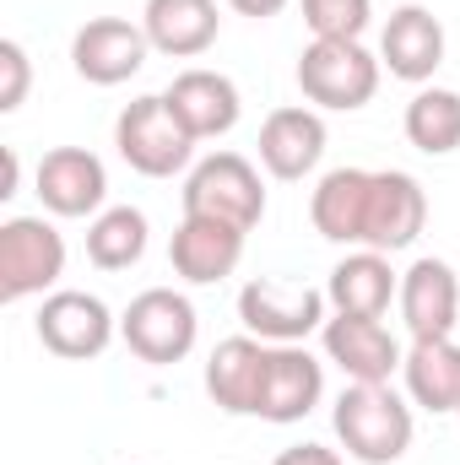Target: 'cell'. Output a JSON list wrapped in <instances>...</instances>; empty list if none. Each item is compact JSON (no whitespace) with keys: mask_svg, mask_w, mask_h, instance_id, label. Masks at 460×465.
I'll return each mask as SVG.
<instances>
[{"mask_svg":"<svg viewBox=\"0 0 460 465\" xmlns=\"http://www.w3.org/2000/svg\"><path fill=\"white\" fill-rule=\"evenodd\" d=\"M44 351L65 357V362H87V357H104L109 341L119 336V320L109 314V303L98 292H76V287H60L38 303V320H33Z\"/></svg>","mask_w":460,"mask_h":465,"instance_id":"obj_8","label":"cell"},{"mask_svg":"<svg viewBox=\"0 0 460 465\" xmlns=\"http://www.w3.org/2000/svg\"><path fill=\"white\" fill-rule=\"evenodd\" d=\"M455 417H460V411H455Z\"/></svg>","mask_w":460,"mask_h":465,"instance_id":"obj_31","label":"cell"},{"mask_svg":"<svg viewBox=\"0 0 460 465\" xmlns=\"http://www.w3.org/2000/svg\"><path fill=\"white\" fill-rule=\"evenodd\" d=\"M325 292L309 282H276V276H255L238 292V320L249 336L271 341V347H304L315 331H325Z\"/></svg>","mask_w":460,"mask_h":465,"instance_id":"obj_4","label":"cell"},{"mask_svg":"<svg viewBox=\"0 0 460 465\" xmlns=\"http://www.w3.org/2000/svg\"><path fill=\"white\" fill-rule=\"evenodd\" d=\"M379 65L395 76V82H434V71L445 65V22L428 11V5H401L390 11L385 33H379Z\"/></svg>","mask_w":460,"mask_h":465,"instance_id":"obj_14","label":"cell"},{"mask_svg":"<svg viewBox=\"0 0 460 465\" xmlns=\"http://www.w3.org/2000/svg\"><path fill=\"white\" fill-rule=\"evenodd\" d=\"M406 395L412 406L434 411V417H455L460 411V341L455 336H434V341H412L401 362Z\"/></svg>","mask_w":460,"mask_h":465,"instance_id":"obj_23","label":"cell"},{"mask_svg":"<svg viewBox=\"0 0 460 465\" xmlns=\"http://www.w3.org/2000/svg\"><path fill=\"white\" fill-rule=\"evenodd\" d=\"M271 465H342V455L325 450V444H293V450H282Z\"/></svg>","mask_w":460,"mask_h":465,"instance_id":"obj_28","label":"cell"},{"mask_svg":"<svg viewBox=\"0 0 460 465\" xmlns=\"http://www.w3.org/2000/svg\"><path fill=\"white\" fill-rule=\"evenodd\" d=\"M185 217H217L233 228H255L265 217V184L249 157L238 152H212L190 168L185 179Z\"/></svg>","mask_w":460,"mask_h":465,"instance_id":"obj_6","label":"cell"},{"mask_svg":"<svg viewBox=\"0 0 460 465\" xmlns=\"http://www.w3.org/2000/svg\"><path fill=\"white\" fill-rule=\"evenodd\" d=\"M141 27H146L157 54L195 60V54H206L217 44L223 16H217V0H146Z\"/></svg>","mask_w":460,"mask_h":465,"instance_id":"obj_21","label":"cell"},{"mask_svg":"<svg viewBox=\"0 0 460 465\" xmlns=\"http://www.w3.org/2000/svg\"><path fill=\"white\" fill-rule=\"evenodd\" d=\"M16 179H22V163H16V152L5 146V152H0V201L16 195Z\"/></svg>","mask_w":460,"mask_h":465,"instance_id":"obj_29","label":"cell"},{"mask_svg":"<svg viewBox=\"0 0 460 465\" xmlns=\"http://www.w3.org/2000/svg\"><path fill=\"white\" fill-rule=\"evenodd\" d=\"M304 22L315 38H363L374 22V0H304Z\"/></svg>","mask_w":460,"mask_h":465,"instance_id":"obj_26","label":"cell"},{"mask_svg":"<svg viewBox=\"0 0 460 465\" xmlns=\"http://www.w3.org/2000/svg\"><path fill=\"white\" fill-rule=\"evenodd\" d=\"M331 428L342 439V450L363 465H395L412 450V406L390 390V384H346L336 395Z\"/></svg>","mask_w":460,"mask_h":465,"instance_id":"obj_1","label":"cell"},{"mask_svg":"<svg viewBox=\"0 0 460 465\" xmlns=\"http://www.w3.org/2000/svg\"><path fill=\"white\" fill-rule=\"evenodd\" d=\"M368 195H374V173L368 168H331L315 195H309V223L331 243H357L368 228Z\"/></svg>","mask_w":460,"mask_h":465,"instance_id":"obj_20","label":"cell"},{"mask_svg":"<svg viewBox=\"0 0 460 465\" xmlns=\"http://www.w3.org/2000/svg\"><path fill=\"white\" fill-rule=\"evenodd\" d=\"M265 362L271 347L260 336H228L206 357V395L212 406H223L228 417H260V390H265Z\"/></svg>","mask_w":460,"mask_h":465,"instance_id":"obj_16","label":"cell"},{"mask_svg":"<svg viewBox=\"0 0 460 465\" xmlns=\"http://www.w3.org/2000/svg\"><path fill=\"white\" fill-rule=\"evenodd\" d=\"M146 254V212L135 206H109L87 228V260L98 271H130Z\"/></svg>","mask_w":460,"mask_h":465,"instance_id":"obj_25","label":"cell"},{"mask_svg":"<svg viewBox=\"0 0 460 465\" xmlns=\"http://www.w3.org/2000/svg\"><path fill=\"white\" fill-rule=\"evenodd\" d=\"M325 395V368L304 347H271L265 362V390H260V422H304Z\"/></svg>","mask_w":460,"mask_h":465,"instance_id":"obj_19","label":"cell"},{"mask_svg":"<svg viewBox=\"0 0 460 465\" xmlns=\"http://www.w3.org/2000/svg\"><path fill=\"white\" fill-rule=\"evenodd\" d=\"M33 87V60L16 38H0V114H16Z\"/></svg>","mask_w":460,"mask_h":465,"instance_id":"obj_27","label":"cell"},{"mask_svg":"<svg viewBox=\"0 0 460 465\" xmlns=\"http://www.w3.org/2000/svg\"><path fill=\"white\" fill-rule=\"evenodd\" d=\"M401 124L417 152L450 157V152H460V93L455 87H417Z\"/></svg>","mask_w":460,"mask_h":465,"instance_id":"obj_24","label":"cell"},{"mask_svg":"<svg viewBox=\"0 0 460 465\" xmlns=\"http://www.w3.org/2000/svg\"><path fill=\"white\" fill-rule=\"evenodd\" d=\"M401 325L412 331V341H434V336H455L460 325V276L450 260H417L401 276Z\"/></svg>","mask_w":460,"mask_h":465,"instance_id":"obj_12","label":"cell"},{"mask_svg":"<svg viewBox=\"0 0 460 465\" xmlns=\"http://www.w3.org/2000/svg\"><path fill=\"white\" fill-rule=\"evenodd\" d=\"M168 109L179 114V124L195 135V141H217V135H228L238 114H244V98H238V87H233V76L223 71H206V65H190V71H179L174 82H168Z\"/></svg>","mask_w":460,"mask_h":465,"instance_id":"obj_17","label":"cell"},{"mask_svg":"<svg viewBox=\"0 0 460 465\" xmlns=\"http://www.w3.org/2000/svg\"><path fill=\"white\" fill-rule=\"evenodd\" d=\"M146 54H152V38H146V27L130 22V16H93V22L76 27V38H71V65H76V76L93 82V87H119V82H130V76L146 65Z\"/></svg>","mask_w":460,"mask_h":465,"instance_id":"obj_9","label":"cell"},{"mask_svg":"<svg viewBox=\"0 0 460 465\" xmlns=\"http://www.w3.org/2000/svg\"><path fill=\"white\" fill-rule=\"evenodd\" d=\"M238 16H255V22H265V16H276V11H287V0H228Z\"/></svg>","mask_w":460,"mask_h":465,"instance_id":"obj_30","label":"cell"},{"mask_svg":"<svg viewBox=\"0 0 460 465\" xmlns=\"http://www.w3.org/2000/svg\"><path fill=\"white\" fill-rule=\"evenodd\" d=\"M325 157V119L309 104H287V109H271L260 124V163L271 179H309Z\"/></svg>","mask_w":460,"mask_h":465,"instance_id":"obj_15","label":"cell"},{"mask_svg":"<svg viewBox=\"0 0 460 465\" xmlns=\"http://www.w3.org/2000/svg\"><path fill=\"white\" fill-rule=\"evenodd\" d=\"M65 276V238L44 217L0 223V303H22L49 292Z\"/></svg>","mask_w":460,"mask_h":465,"instance_id":"obj_7","label":"cell"},{"mask_svg":"<svg viewBox=\"0 0 460 465\" xmlns=\"http://www.w3.org/2000/svg\"><path fill=\"white\" fill-rule=\"evenodd\" d=\"M423 228H428V190H423L406 168H379V173H374V195H368L363 249L395 254V249L417 243Z\"/></svg>","mask_w":460,"mask_h":465,"instance_id":"obj_11","label":"cell"},{"mask_svg":"<svg viewBox=\"0 0 460 465\" xmlns=\"http://www.w3.org/2000/svg\"><path fill=\"white\" fill-rule=\"evenodd\" d=\"M119 336L125 347L135 351L141 362L152 368H168V362H185L195 351V336H201V314L185 292L174 287H146L130 298V309L119 314Z\"/></svg>","mask_w":460,"mask_h":465,"instance_id":"obj_5","label":"cell"},{"mask_svg":"<svg viewBox=\"0 0 460 465\" xmlns=\"http://www.w3.org/2000/svg\"><path fill=\"white\" fill-rule=\"evenodd\" d=\"M244 238L249 232L233 228V223H217V217H185L174 238H168V260L174 271L190 282V287H212L238 271L244 260Z\"/></svg>","mask_w":460,"mask_h":465,"instance_id":"obj_18","label":"cell"},{"mask_svg":"<svg viewBox=\"0 0 460 465\" xmlns=\"http://www.w3.org/2000/svg\"><path fill=\"white\" fill-rule=\"evenodd\" d=\"M395 292H401V276L390 271V254H379V249H357V254L336 260V271L325 282L331 309L336 314H357V320H385Z\"/></svg>","mask_w":460,"mask_h":465,"instance_id":"obj_22","label":"cell"},{"mask_svg":"<svg viewBox=\"0 0 460 465\" xmlns=\"http://www.w3.org/2000/svg\"><path fill=\"white\" fill-rule=\"evenodd\" d=\"M379 71H385L379 54H368L363 38H315L298 54V93L315 109L352 114V109H368L374 104Z\"/></svg>","mask_w":460,"mask_h":465,"instance_id":"obj_2","label":"cell"},{"mask_svg":"<svg viewBox=\"0 0 460 465\" xmlns=\"http://www.w3.org/2000/svg\"><path fill=\"white\" fill-rule=\"evenodd\" d=\"M320 341H325V357L346 373V384H390V373L406 362V351L385 331V320L336 314V320H325Z\"/></svg>","mask_w":460,"mask_h":465,"instance_id":"obj_13","label":"cell"},{"mask_svg":"<svg viewBox=\"0 0 460 465\" xmlns=\"http://www.w3.org/2000/svg\"><path fill=\"white\" fill-rule=\"evenodd\" d=\"M38 201L55 217H98L109 201V168L87 146H55L38 163Z\"/></svg>","mask_w":460,"mask_h":465,"instance_id":"obj_10","label":"cell"},{"mask_svg":"<svg viewBox=\"0 0 460 465\" xmlns=\"http://www.w3.org/2000/svg\"><path fill=\"white\" fill-rule=\"evenodd\" d=\"M115 146L141 179H174L195 157V135L179 124V114L168 109L163 93L125 104V114L115 119Z\"/></svg>","mask_w":460,"mask_h":465,"instance_id":"obj_3","label":"cell"}]
</instances>
